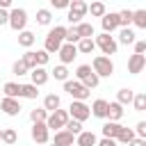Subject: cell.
<instances>
[{
	"instance_id": "obj_1",
	"label": "cell",
	"mask_w": 146,
	"mask_h": 146,
	"mask_svg": "<svg viewBox=\"0 0 146 146\" xmlns=\"http://www.w3.org/2000/svg\"><path fill=\"white\" fill-rule=\"evenodd\" d=\"M64 36H66V27L55 25V27L48 32V36H46L43 50H46L48 55H50V52H59V48H62V43H64Z\"/></svg>"
},
{
	"instance_id": "obj_2",
	"label": "cell",
	"mask_w": 146,
	"mask_h": 146,
	"mask_svg": "<svg viewBox=\"0 0 146 146\" xmlns=\"http://www.w3.org/2000/svg\"><path fill=\"white\" fill-rule=\"evenodd\" d=\"M91 71H94L98 78H110V75L114 73V64H112L110 57L96 55V57H94V64H91Z\"/></svg>"
},
{
	"instance_id": "obj_3",
	"label": "cell",
	"mask_w": 146,
	"mask_h": 146,
	"mask_svg": "<svg viewBox=\"0 0 146 146\" xmlns=\"http://www.w3.org/2000/svg\"><path fill=\"white\" fill-rule=\"evenodd\" d=\"M64 91H66L68 96H73V100H80V103H84V100L91 96V91L84 89L78 80H66V82H64Z\"/></svg>"
},
{
	"instance_id": "obj_4",
	"label": "cell",
	"mask_w": 146,
	"mask_h": 146,
	"mask_svg": "<svg viewBox=\"0 0 146 146\" xmlns=\"http://www.w3.org/2000/svg\"><path fill=\"white\" fill-rule=\"evenodd\" d=\"M14 32H23L25 30V25H27V11L25 9H21V7H14L11 11H9V23H7Z\"/></svg>"
},
{
	"instance_id": "obj_5",
	"label": "cell",
	"mask_w": 146,
	"mask_h": 146,
	"mask_svg": "<svg viewBox=\"0 0 146 146\" xmlns=\"http://www.w3.org/2000/svg\"><path fill=\"white\" fill-rule=\"evenodd\" d=\"M68 119H73V121H87L89 116H91V112H89V105L87 103H80V100H73L71 105H68Z\"/></svg>"
},
{
	"instance_id": "obj_6",
	"label": "cell",
	"mask_w": 146,
	"mask_h": 146,
	"mask_svg": "<svg viewBox=\"0 0 146 146\" xmlns=\"http://www.w3.org/2000/svg\"><path fill=\"white\" fill-rule=\"evenodd\" d=\"M66 121H68V112H66V110H55L52 114H48V119H46V128L57 132V130H64Z\"/></svg>"
},
{
	"instance_id": "obj_7",
	"label": "cell",
	"mask_w": 146,
	"mask_h": 146,
	"mask_svg": "<svg viewBox=\"0 0 146 146\" xmlns=\"http://www.w3.org/2000/svg\"><path fill=\"white\" fill-rule=\"evenodd\" d=\"M94 43L103 50V55H105V57H107V55H114V52L119 50V43L114 41V36H110V34H105V32H103V34H98V36L94 39Z\"/></svg>"
},
{
	"instance_id": "obj_8",
	"label": "cell",
	"mask_w": 146,
	"mask_h": 146,
	"mask_svg": "<svg viewBox=\"0 0 146 146\" xmlns=\"http://www.w3.org/2000/svg\"><path fill=\"white\" fill-rule=\"evenodd\" d=\"M84 14H87V2H82V0H73V2L68 5V21H71V25L82 23Z\"/></svg>"
},
{
	"instance_id": "obj_9",
	"label": "cell",
	"mask_w": 146,
	"mask_h": 146,
	"mask_svg": "<svg viewBox=\"0 0 146 146\" xmlns=\"http://www.w3.org/2000/svg\"><path fill=\"white\" fill-rule=\"evenodd\" d=\"M30 135L36 144H48V139H50V130L46 128V123H32Z\"/></svg>"
},
{
	"instance_id": "obj_10",
	"label": "cell",
	"mask_w": 146,
	"mask_h": 146,
	"mask_svg": "<svg viewBox=\"0 0 146 146\" xmlns=\"http://www.w3.org/2000/svg\"><path fill=\"white\" fill-rule=\"evenodd\" d=\"M59 62H62V66H66V64H71L75 57H78V48L75 46H71V43H62V48H59Z\"/></svg>"
},
{
	"instance_id": "obj_11",
	"label": "cell",
	"mask_w": 146,
	"mask_h": 146,
	"mask_svg": "<svg viewBox=\"0 0 146 146\" xmlns=\"http://www.w3.org/2000/svg\"><path fill=\"white\" fill-rule=\"evenodd\" d=\"M0 110L7 116H18L21 114V103L16 98H0Z\"/></svg>"
},
{
	"instance_id": "obj_12",
	"label": "cell",
	"mask_w": 146,
	"mask_h": 146,
	"mask_svg": "<svg viewBox=\"0 0 146 146\" xmlns=\"http://www.w3.org/2000/svg\"><path fill=\"white\" fill-rule=\"evenodd\" d=\"M100 25H103V32H105V34H112V32L119 27V14H114V11L105 14V16L100 18Z\"/></svg>"
},
{
	"instance_id": "obj_13",
	"label": "cell",
	"mask_w": 146,
	"mask_h": 146,
	"mask_svg": "<svg viewBox=\"0 0 146 146\" xmlns=\"http://www.w3.org/2000/svg\"><path fill=\"white\" fill-rule=\"evenodd\" d=\"M30 75H32V82H30V84H34L36 89H39V87H43V84L48 82V78H50V73H48L43 66H36L34 71H30Z\"/></svg>"
},
{
	"instance_id": "obj_14",
	"label": "cell",
	"mask_w": 146,
	"mask_h": 146,
	"mask_svg": "<svg viewBox=\"0 0 146 146\" xmlns=\"http://www.w3.org/2000/svg\"><path fill=\"white\" fill-rule=\"evenodd\" d=\"M144 66H146V57H144V55H132V57L128 59V73H132V75L141 73Z\"/></svg>"
},
{
	"instance_id": "obj_15",
	"label": "cell",
	"mask_w": 146,
	"mask_h": 146,
	"mask_svg": "<svg viewBox=\"0 0 146 146\" xmlns=\"http://www.w3.org/2000/svg\"><path fill=\"white\" fill-rule=\"evenodd\" d=\"M89 112H91L96 119H105V116H107V100H105V98L94 100V105L89 107Z\"/></svg>"
},
{
	"instance_id": "obj_16",
	"label": "cell",
	"mask_w": 146,
	"mask_h": 146,
	"mask_svg": "<svg viewBox=\"0 0 146 146\" xmlns=\"http://www.w3.org/2000/svg\"><path fill=\"white\" fill-rule=\"evenodd\" d=\"M73 141H75V137L71 132H66V130H57L55 132V139H52L55 146H73Z\"/></svg>"
},
{
	"instance_id": "obj_17",
	"label": "cell",
	"mask_w": 146,
	"mask_h": 146,
	"mask_svg": "<svg viewBox=\"0 0 146 146\" xmlns=\"http://www.w3.org/2000/svg\"><path fill=\"white\" fill-rule=\"evenodd\" d=\"M123 116V105H119L116 100L114 103H107V116L105 119H110V121H114V123H119V119Z\"/></svg>"
},
{
	"instance_id": "obj_18",
	"label": "cell",
	"mask_w": 146,
	"mask_h": 146,
	"mask_svg": "<svg viewBox=\"0 0 146 146\" xmlns=\"http://www.w3.org/2000/svg\"><path fill=\"white\" fill-rule=\"evenodd\" d=\"M96 141H98V139H96V135H94L91 130H82V132L75 137V144H78V146H96Z\"/></svg>"
},
{
	"instance_id": "obj_19",
	"label": "cell",
	"mask_w": 146,
	"mask_h": 146,
	"mask_svg": "<svg viewBox=\"0 0 146 146\" xmlns=\"http://www.w3.org/2000/svg\"><path fill=\"white\" fill-rule=\"evenodd\" d=\"M59 105H62V100H59L57 94H48V96L43 98V110H46L48 114H52L55 110H59Z\"/></svg>"
},
{
	"instance_id": "obj_20",
	"label": "cell",
	"mask_w": 146,
	"mask_h": 146,
	"mask_svg": "<svg viewBox=\"0 0 146 146\" xmlns=\"http://www.w3.org/2000/svg\"><path fill=\"white\" fill-rule=\"evenodd\" d=\"M2 91H5V98H21V84L18 82H5V87H2Z\"/></svg>"
},
{
	"instance_id": "obj_21",
	"label": "cell",
	"mask_w": 146,
	"mask_h": 146,
	"mask_svg": "<svg viewBox=\"0 0 146 146\" xmlns=\"http://www.w3.org/2000/svg\"><path fill=\"white\" fill-rule=\"evenodd\" d=\"M119 130H121V123H114V121H107V123L103 125V137H105V139H116V135H119Z\"/></svg>"
},
{
	"instance_id": "obj_22",
	"label": "cell",
	"mask_w": 146,
	"mask_h": 146,
	"mask_svg": "<svg viewBox=\"0 0 146 146\" xmlns=\"http://www.w3.org/2000/svg\"><path fill=\"white\" fill-rule=\"evenodd\" d=\"M132 139H135V130H132V128H123V125H121V130H119V135H116V139H114V141H116V144H130Z\"/></svg>"
},
{
	"instance_id": "obj_23",
	"label": "cell",
	"mask_w": 146,
	"mask_h": 146,
	"mask_svg": "<svg viewBox=\"0 0 146 146\" xmlns=\"http://www.w3.org/2000/svg\"><path fill=\"white\" fill-rule=\"evenodd\" d=\"M73 27L78 30L80 39H91V36H94V25H91V23H78V25H73Z\"/></svg>"
},
{
	"instance_id": "obj_24",
	"label": "cell",
	"mask_w": 146,
	"mask_h": 146,
	"mask_svg": "<svg viewBox=\"0 0 146 146\" xmlns=\"http://www.w3.org/2000/svg\"><path fill=\"white\" fill-rule=\"evenodd\" d=\"M34 41H36V36H34L30 30H23V32H18V46H23V48H30Z\"/></svg>"
},
{
	"instance_id": "obj_25",
	"label": "cell",
	"mask_w": 146,
	"mask_h": 146,
	"mask_svg": "<svg viewBox=\"0 0 146 146\" xmlns=\"http://www.w3.org/2000/svg\"><path fill=\"white\" fill-rule=\"evenodd\" d=\"M75 48H78V52H82V55H89V52H94L96 43H94V39H80V41L75 43Z\"/></svg>"
},
{
	"instance_id": "obj_26",
	"label": "cell",
	"mask_w": 146,
	"mask_h": 146,
	"mask_svg": "<svg viewBox=\"0 0 146 146\" xmlns=\"http://www.w3.org/2000/svg\"><path fill=\"white\" fill-rule=\"evenodd\" d=\"M16 139H18V135H16V130H14V128H5V130H2V135H0V141H2V144H7V146H14V144H16Z\"/></svg>"
},
{
	"instance_id": "obj_27",
	"label": "cell",
	"mask_w": 146,
	"mask_h": 146,
	"mask_svg": "<svg viewBox=\"0 0 146 146\" xmlns=\"http://www.w3.org/2000/svg\"><path fill=\"white\" fill-rule=\"evenodd\" d=\"M137 34L130 30V27H123L121 30V34H119V43H123V46H130V43H135L137 39H135Z\"/></svg>"
},
{
	"instance_id": "obj_28",
	"label": "cell",
	"mask_w": 146,
	"mask_h": 146,
	"mask_svg": "<svg viewBox=\"0 0 146 146\" xmlns=\"http://www.w3.org/2000/svg\"><path fill=\"white\" fill-rule=\"evenodd\" d=\"M132 98H135L132 89H119V94H116V103L119 105H128V103H132Z\"/></svg>"
},
{
	"instance_id": "obj_29",
	"label": "cell",
	"mask_w": 146,
	"mask_h": 146,
	"mask_svg": "<svg viewBox=\"0 0 146 146\" xmlns=\"http://www.w3.org/2000/svg\"><path fill=\"white\" fill-rule=\"evenodd\" d=\"M87 11H91V16H96V18H103V16L107 14V9H105L103 2H91V5H87Z\"/></svg>"
},
{
	"instance_id": "obj_30",
	"label": "cell",
	"mask_w": 146,
	"mask_h": 146,
	"mask_svg": "<svg viewBox=\"0 0 146 146\" xmlns=\"http://www.w3.org/2000/svg\"><path fill=\"white\" fill-rule=\"evenodd\" d=\"M132 23H135L139 30H146V9H137V11H132Z\"/></svg>"
},
{
	"instance_id": "obj_31",
	"label": "cell",
	"mask_w": 146,
	"mask_h": 146,
	"mask_svg": "<svg viewBox=\"0 0 146 146\" xmlns=\"http://www.w3.org/2000/svg\"><path fill=\"white\" fill-rule=\"evenodd\" d=\"M98 82H100V78H98V75H96L94 71H91V73H89L87 78H82V80H80V84H82L84 89H89V91H91L94 87H98Z\"/></svg>"
},
{
	"instance_id": "obj_32",
	"label": "cell",
	"mask_w": 146,
	"mask_h": 146,
	"mask_svg": "<svg viewBox=\"0 0 146 146\" xmlns=\"http://www.w3.org/2000/svg\"><path fill=\"white\" fill-rule=\"evenodd\" d=\"M46 119H48V112L43 107H36V110L30 112V121L32 123H46Z\"/></svg>"
},
{
	"instance_id": "obj_33",
	"label": "cell",
	"mask_w": 146,
	"mask_h": 146,
	"mask_svg": "<svg viewBox=\"0 0 146 146\" xmlns=\"http://www.w3.org/2000/svg\"><path fill=\"white\" fill-rule=\"evenodd\" d=\"M50 75H52L55 80H59V82H66V80H68V68L59 64V66H55V68L50 71Z\"/></svg>"
},
{
	"instance_id": "obj_34",
	"label": "cell",
	"mask_w": 146,
	"mask_h": 146,
	"mask_svg": "<svg viewBox=\"0 0 146 146\" xmlns=\"http://www.w3.org/2000/svg\"><path fill=\"white\" fill-rule=\"evenodd\" d=\"M36 96H39V91H36L34 84H21V98H30V100H34Z\"/></svg>"
},
{
	"instance_id": "obj_35",
	"label": "cell",
	"mask_w": 146,
	"mask_h": 146,
	"mask_svg": "<svg viewBox=\"0 0 146 146\" xmlns=\"http://www.w3.org/2000/svg\"><path fill=\"white\" fill-rule=\"evenodd\" d=\"M64 130H66V132H71L73 137H78V135L82 132V123H80V121H73V119H68V121H66V125H64Z\"/></svg>"
},
{
	"instance_id": "obj_36",
	"label": "cell",
	"mask_w": 146,
	"mask_h": 146,
	"mask_svg": "<svg viewBox=\"0 0 146 146\" xmlns=\"http://www.w3.org/2000/svg\"><path fill=\"white\" fill-rule=\"evenodd\" d=\"M50 21H52L50 9H39V11H36V23H39V25H50Z\"/></svg>"
},
{
	"instance_id": "obj_37",
	"label": "cell",
	"mask_w": 146,
	"mask_h": 146,
	"mask_svg": "<svg viewBox=\"0 0 146 146\" xmlns=\"http://www.w3.org/2000/svg\"><path fill=\"white\" fill-rule=\"evenodd\" d=\"M21 62L27 66V71H34L36 68V59H34V50H27L23 57H21Z\"/></svg>"
},
{
	"instance_id": "obj_38",
	"label": "cell",
	"mask_w": 146,
	"mask_h": 146,
	"mask_svg": "<svg viewBox=\"0 0 146 146\" xmlns=\"http://www.w3.org/2000/svg\"><path fill=\"white\" fill-rule=\"evenodd\" d=\"M130 23H132V11H130V9L119 11V27H128Z\"/></svg>"
},
{
	"instance_id": "obj_39",
	"label": "cell",
	"mask_w": 146,
	"mask_h": 146,
	"mask_svg": "<svg viewBox=\"0 0 146 146\" xmlns=\"http://www.w3.org/2000/svg\"><path fill=\"white\" fill-rule=\"evenodd\" d=\"M132 105H135V110H137V112H144V110H146V94H135Z\"/></svg>"
},
{
	"instance_id": "obj_40",
	"label": "cell",
	"mask_w": 146,
	"mask_h": 146,
	"mask_svg": "<svg viewBox=\"0 0 146 146\" xmlns=\"http://www.w3.org/2000/svg\"><path fill=\"white\" fill-rule=\"evenodd\" d=\"M89 73H91V66H89V64H80V66L75 68V78H78V82H80L82 78H87Z\"/></svg>"
},
{
	"instance_id": "obj_41",
	"label": "cell",
	"mask_w": 146,
	"mask_h": 146,
	"mask_svg": "<svg viewBox=\"0 0 146 146\" xmlns=\"http://www.w3.org/2000/svg\"><path fill=\"white\" fill-rule=\"evenodd\" d=\"M34 59H36V66H43V64H48L50 55H48L46 50H36V52H34Z\"/></svg>"
},
{
	"instance_id": "obj_42",
	"label": "cell",
	"mask_w": 146,
	"mask_h": 146,
	"mask_svg": "<svg viewBox=\"0 0 146 146\" xmlns=\"http://www.w3.org/2000/svg\"><path fill=\"white\" fill-rule=\"evenodd\" d=\"M11 71H14V75H18V78H21V75H25V73H30V71H27V66H25L21 59H18V62H14V68H11Z\"/></svg>"
},
{
	"instance_id": "obj_43",
	"label": "cell",
	"mask_w": 146,
	"mask_h": 146,
	"mask_svg": "<svg viewBox=\"0 0 146 146\" xmlns=\"http://www.w3.org/2000/svg\"><path fill=\"white\" fill-rule=\"evenodd\" d=\"M135 137L146 139V121H139V123H137V128H135Z\"/></svg>"
},
{
	"instance_id": "obj_44",
	"label": "cell",
	"mask_w": 146,
	"mask_h": 146,
	"mask_svg": "<svg viewBox=\"0 0 146 146\" xmlns=\"http://www.w3.org/2000/svg\"><path fill=\"white\" fill-rule=\"evenodd\" d=\"M144 52H146V41L144 39L135 41V55H144Z\"/></svg>"
},
{
	"instance_id": "obj_45",
	"label": "cell",
	"mask_w": 146,
	"mask_h": 146,
	"mask_svg": "<svg viewBox=\"0 0 146 146\" xmlns=\"http://www.w3.org/2000/svg\"><path fill=\"white\" fill-rule=\"evenodd\" d=\"M50 5L55 7V9H68V0H50Z\"/></svg>"
},
{
	"instance_id": "obj_46",
	"label": "cell",
	"mask_w": 146,
	"mask_h": 146,
	"mask_svg": "<svg viewBox=\"0 0 146 146\" xmlns=\"http://www.w3.org/2000/svg\"><path fill=\"white\" fill-rule=\"evenodd\" d=\"M96 146H119V144H116L114 139H105V137H103L100 141H96Z\"/></svg>"
},
{
	"instance_id": "obj_47",
	"label": "cell",
	"mask_w": 146,
	"mask_h": 146,
	"mask_svg": "<svg viewBox=\"0 0 146 146\" xmlns=\"http://www.w3.org/2000/svg\"><path fill=\"white\" fill-rule=\"evenodd\" d=\"M7 23H9V11L0 9V25H7Z\"/></svg>"
},
{
	"instance_id": "obj_48",
	"label": "cell",
	"mask_w": 146,
	"mask_h": 146,
	"mask_svg": "<svg viewBox=\"0 0 146 146\" xmlns=\"http://www.w3.org/2000/svg\"><path fill=\"white\" fill-rule=\"evenodd\" d=\"M128 146H146V139H139V137H135V139H132Z\"/></svg>"
},
{
	"instance_id": "obj_49",
	"label": "cell",
	"mask_w": 146,
	"mask_h": 146,
	"mask_svg": "<svg viewBox=\"0 0 146 146\" xmlns=\"http://www.w3.org/2000/svg\"><path fill=\"white\" fill-rule=\"evenodd\" d=\"M9 7H11V0H0V9H5V11H7Z\"/></svg>"
},
{
	"instance_id": "obj_50",
	"label": "cell",
	"mask_w": 146,
	"mask_h": 146,
	"mask_svg": "<svg viewBox=\"0 0 146 146\" xmlns=\"http://www.w3.org/2000/svg\"><path fill=\"white\" fill-rule=\"evenodd\" d=\"M0 135H2V128H0Z\"/></svg>"
},
{
	"instance_id": "obj_51",
	"label": "cell",
	"mask_w": 146,
	"mask_h": 146,
	"mask_svg": "<svg viewBox=\"0 0 146 146\" xmlns=\"http://www.w3.org/2000/svg\"><path fill=\"white\" fill-rule=\"evenodd\" d=\"M50 146H55V144H50Z\"/></svg>"
}]
</instances>
